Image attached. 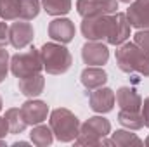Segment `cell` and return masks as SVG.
<instances>
[{
  "instance_id": "6da1fadb",
  "label": "cell",
  "mask_w": 149,
  "mask_h": 147,
  "mask_svg": "<svg viewBox=\"0 0 149 147\" xmlns=\"http://www.w3.org/2000/svg\"><path fill=\"white\" fill-rule=\"evenodd\" d=\"M81 35L87 40L106 42L109 45H121L130 37V23L127 19V14L123 12L83 17Z\"/></svg>"
},
{
  "instance_id": "7a4b0ae2",
  "label": "cell",
  "mask_w": 149,
  "mask_h": 147,
  "mask_svg": "<svg viewBox=\"0 0 149 147\" xmlns=\"http://www.w3.org/2000/svg\"><path fill=\"white\" fill-rule=\"evenodd\" d=\"M116 64L125 73H139L149 76V52L141 49L135 42H125L114 54Z\"/></svg>"
},
{
  "instance_id": "3957f363",
  "label": "cell",
  "mask_w": 149,
  "mask_h": 147,
  "mask_svg": "<svg viewBox=\"0 0 149 147\" xmlns=\"http://www.w3.org/2000/svg\"><path fill=\"white\" fill-rule=\"evenodd\" d=\"M40 57L43 69L49 74H64L73 64V57L70 50L57 42L43 43L40 49Z\"/></svg>"
},
{
  "instance_id": "277c9868",
  "label": "cell",
  "mask_w": 149,
  "mask_h": 147,
  "mask_svg": "<svg viewBox=\"0 0 149 147\" xmlns=\"http://www.w3.org/2000/svg\"><path fill=\"white\" fill-rule=\"evenodd\" d=\"M49 126L59 142H74L80 133V121L74 112L64 107H57L50 112Z\"/></svg>"
},
{
  "instance_id": "5b68a950",
  "label": "cell",
  "mask_w": 149,
  "mask_h": 147,
  "mask_svg": "<svg viewBox=\"0 0 149 147\" xmlns=\"http://www.w3.org/2000/svg\"><path fill=\"white\" fill-rule=\"evenodd\" d=\"M111 135V123L102 116H92L80 125V133L74 139V146H102V140Z\"/></svg>"
},
{
  "instance_id": "8992f818",
  "label": "cell",
  "mask_w": 149,
  "mask_h": 147,
  "mask_svg": "<svg viewBox=\"0 0 149 147\" xmlns=\"http://www.w3.org/2000/svg\"><path fill=\"white\" fill-rule=\"evenodd\" d=\"M42 69H43V64H42L40 50H37L35 47H31L26 52L14 54L10 57V71H12V74L17 80L19 78H26V76L38 74Z\"/></svg>"
},
{
  "instance_id": "52a82bcc",
  "label": "cell",
  "mask_w": 149,
  "mask_h": 147,
  "mask_svg": "<svg viewBox=\"0 0 149 147\" xmlns=\"http://www.w3.org/2000/svg\"><path fill=\"white\" fill-rule=\"evenodd\" d=\"M76 10L81 17H95L118 12V0H78Z\"/></svg>"
},
{
  "instance_id": "ba28073f",
  "label": "cell",
  "mask_w": 149,
  "mask_h": 147,
  "mask_svg": "<svg viewBox=\"0 0 149 147\" xmlns=\"http://www.w3.org/2000/svg\"><path fill=\"white\" fill-rule=\"evenodd\" d=\"M81 59L88 66H104L109 59V50L108 45L102 42H94L87 40V43L81 47Z\"/></svg>"
},
{
  "instance_id": "9c48e42d",
  "label": "cell",
  "mask_w": 149,
  "mask_h": 147,
  "mask_svg": "<svg viewBox=\"0 0 149 147\" xmlns=\"http://www.w3.org/2000/svg\"><path fill=\"white\" fill-rule=\"evenodd\" d=\"M21 116H23V119L26 121V125L28 126H35V125H40V123H43L45 119H47V114H49V106H47V102H43V101H35V99H31V101H26L21 107Z\"/></svg>"
},
{
  "instance_id": "30bf717a",
  "label": "cell",
  "mask_w": 149,
  "mask_h": 147,
  "mask_svg": "<svg viewBox=\"0 0 149 147\" xmlns=\"http://www.w3.org/2000/svg\"><path fill=\"white\" fill-rule=\"evenodd\" d=\"M49 37L57 43H70L74 38V24L68 17H57L49 23Z\"/></svg>"
},
{
  "instance_id": "8fae6325",
  "label": "cell",
  "mask_w": 149,
  "mask_h": 147,
  "mask_svg": "<svg viewBox=\"0 0 149 147\" xmlns=\"http://www.w3.org/2000/svg\"><path fill=\"white\" fill-rule=\"evenodd\" d=\"M35 38L33 26L26 21H16L10 24V45L17 50H23L24 47H28Z\"/></svg>"
},
{
  "instance_id": "7c38bea8",
  "label": "cell",
  "mask_w": 149,
  "mask_h": 147,
  "mask_svg": "<svg viewBox=\"0 0 149 147\" xmlns=\"http://www.w3.org/2000/svg\"><path fill=\"white\" fill-rule=\"evenodd\" d=\"M127 19L137 30L149 28V0H134L127 9Z\"/></svg>"
},
{
  "instance_id": "4fadbf2b",
  "label": "cell",
  "mask_w": 149,
  "mask_h": 147,
  "mask_svg": "<svg viewBox=\"0 0 149 147\" xmlns=\"http://www.w3.org/2000/svg\"><path fill=\"white\" fill-rule=\"evenodd\" d=\"M114 101H116V95H114V92H113L111 88H108V87H99V88H95V90L90 94V99H88L90 109L95 111V112H101V114L113 111Z\"/></svg>"
},
{
  "instance_id": "5bb4252c",
  "label": "cell",
  "mask_w": 149,
  "mask_h": 147,
  "mask_svg": "<svg viewBox=\"0 0 149 147\" xmlns=\"http://www.w3.org/2000/svg\"><path fill=\"white\" fill-rule=\"evenodd\" d=\"M81 85L87 90H95L99 87H104L108 81V73L101 68V66H88L85 68L80 74Z\"/></svg>"
},
{
  "instance_id": "9a60e30c",
  "label": "cell",
  "mask_w": 149,
  "mask_h": 147,
  "mask_svg": "<svg viewBox=\"0 0 149 147\" xmlns=\"http://www.w3.org/2000/svg\"><path fill=\"white\" fill-rule=\"evenodd\" d=\"M116 102L123 111H141L142 97L130 87H121L116 92Z\"/></svg>"
},
{
  "instance_id": "2e32d148",
  "label": "cell",
  "mask_w": 149,
  "mask_h": 147,
  "mask_svg": "<svg viewBox=\"0 0 149 147\" xmlns=\"http://www.w3.org/2000/svg\"><path fill=\"white\" fill-rule=\"evenodd\" d=\"M17 87H19V92L30 99L38 97L42 92H43V87H45V78L42 74H33V76H26V78H19L17 81Z\"/></svg>"
},
{
  "instance_id": "e0dca14e",
  "label": "cell",
  "mask_w": 149,
  "mask_h": 147,
  "mask_svg": "<svg viewBox=\"0 0 149 147\" xmlns=\"http://www.w3.org/2000/svg\"><path fill=\"white\" fill-rule=\"evenodd\" d=\"M118 121L121 126L128 128V130H141L144 126V119L141 111H123L120 109L118 112Z\"/></svg>"
},
{
  "instance_id": "ac0fdd59",
  "label": "cell",
  "mask_w": 149,
  "mask_h": 147,
  "mask_svg": "<svg viewBox=\"0 0 149 147\" xmlns=\"http://www.w3.org/2000/svg\"><path fill=\"white\" fill-rule=\"evenodd\" d=\"M30 137H31V142H33L35 146H38V147H47V146H50V144L54 142V133H52L50 126L42 125V123L33 126Z\"/></svg>"
},
{
  "instance_id": "d6986e66",
  "label": "cell",
  "mask_w": 149,
  "mask_h": 147,
  "mask_svg": "<svg viewBox=\"0 0 149 147\" xmlns=\"http://www.w3.org/2000/svg\"><path fill=\"white\" fill-rule=\"evenodd\" d=\"M109 142H111V146H116V147L144 146V142H142L135 133H130V132H127V130H116L114 133H111Z\"/></svg>"
},
{
  "instance_id": "ffe728a7",
  "label": "cell",
  "mask_w": 149,
  "mask_h": 147,
  "mask_svg": "<svg viewBox=\"0 0 149 147\" xmlns=\"http://www.w3.org/2000/svg\"><path fill=\"white\" fill-rule=\"evenodd\" d=\"M5 119H7V123H9V132L10 133H23L24 130H26V121L23 119V116H21V111L17 109V107H10V109H7L5 112Z\"/></svg>"
},
{
  "instance_id": "44dd1931",
  "label": "cell",
  "mask_w": 149,
  "mask_h": 147,
  "mask_svg": "<svg viewBox=\"0 0 149 147\" xmlns=\"http://www.w3.org/2000/svg\"><path fill=\"white\" fill-rule=\"evenodd\" d=\"M42 7L50 16H64L71 10V0H42Z\"/></svg>"
},
{
  "instance_id": "7402d4cb",
  "label": "cell",
  "mask_w": 149,
  "mask_h": 147,
  "mask_svg": "<svg viewBox=\"0 0 149 147\" xmlns=\"http://www.w3.org/2000/svg\"><path fill=\"white\" fill-rule=\"evenodd\" d=\"M40 0H19V19L31 21L40 12Z\"/></svg>"
},
{
  "instance_id": "603a6c76",
  "label": "cell",
  "mask_w": 149,
  "mask_h": 147,
  "mask_svg": "<svg viewBox=\"0 0 149 147\" xmlns=\"http://www.w3.org/2000/svg\"><path fill=\"white\" fill-rule=\"evenodd\" d=\"M0 17L3 21H14L19 17V0H0Z\"/></svg>"
},
{
  "instance_id": "cb8c5ba5",
  "label": "cell",
  "mask_w": 149,
  "mask_h": 147,
  "mask_svg": "<svg viewBox=\"0 0 149 147\" xmlns=\"http://www.w3.org/2000/svg\"><path fill=\"white\" fill-rule=\"evenodd\" d=\"M9 66H10V57H9V52H7L5 49H2V47H0V83L7 78Z\"/></svg>"
},
{
  "instance_id": "d4e9b609",
  "label": "cell",
  "mask_w": 149,
  "mask_h": 147,
  "mask_svg": "<svg viewBox=\"0 0 149 147\" xmlns=\"http://www.w3.org/2000/svg\"><path fill=\"white\" fill-rule=\"evenodd\" d=\"M134 42L144 49L146 52H149V28H144V30H139L135 35H134Z\"/></svg>"
},
{
  "instance_id": "484cf974",
  "label": "cell",
  "mask_w": 149,
  "mask_h": 147,
  "mask_svg": "<svg viewBox=\"0 0 149 147\" xmlns=\"http://www.w3.org/2000/svg\"><path fill=\"white\" fill-rule=\"evenodd\" d=\"M10 43V26L7 23H0V47Z\"/></svg>"
},
{
  "instance_id": "4316f807",
  "label": "cell",
  "mask_w": 149,
  "mask_h": 147,
  "mask_svg": "<svg viewBox=\"0 0 149 147\" xmlns=\"http://www.w3.org/2000/svg\"><path fill=\"white\" fill-rule=\"evenodd\" d=\"M141 114H142V119H144V126H148V128H149V97L142 101Z\"/></svg>"
},
{
  "instance_id": "83f0119b",
  "label": "cell",
  "mask_w": 149,
  "mask_h": 147,
  "mask_svg": "<svg viewBox=\"0 0 149 147\" xmlns=\"http://www.w3.org/2000/svg\"><path fill=\"white\" fill-rule=\"evenodd\" d=\"M7 133H10V132H9V123L3 116V118H0V139H5Z\"/></svg>"
},
{
  "instance_id": "f1b7e54d",
  "label": "cell",
  "mask_w": 149,
  "mask_h": 147,
  "mask_svg": "<svg viewBox=\"0 0 149 147\" xmlns=\"http://www.w3.org/2000/svg\"><path fill=\"white\" fill-rule=\"evenodd\" d=\"M144 144H146V146L149 147V135H148V139H146V142H144Z\"/></svg>"
},
{
  "instance_id": "f546056e",
  "label": "cell",
  "mask_w": 149,
  "mask_h": 147,
  "mask_svg": "<svg viewBox=\"0 0 149 147\" xmlns=\"http://www.w3.org/2000/svg\"><path fill=\"white\" fill-rule=\"evenodd\" d=\"M2 106H3V102H2V97H0V111H2Z\"/></svg>"
}]
</instances>
